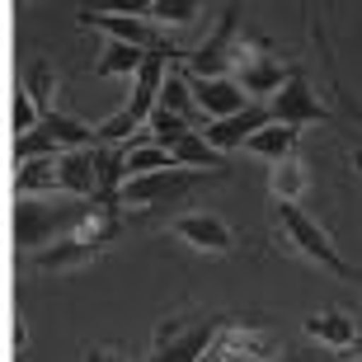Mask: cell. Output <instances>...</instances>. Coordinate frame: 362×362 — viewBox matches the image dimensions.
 <instances>
[{"mask_svg": "<svg viewBox=\"0 0 362 362\" xmlns=\"http://www.w3.org/2000/svg\"><path fill=\"white\" fill-rule=\"evenodd\" d=\"M235 62H240V10L226 5L216 33L202 42L193 57H188V76H193V81H221Z\"/></svg>", "mask_w": 362, "mask_h": 362, "instance_id": "cell-5", "label": "cell"}, {"mask_svg": "<svg viewBox=\"0 0 362 362\" xmlns=\"http://www.w3.org/2000/svg\"><path fill=\"white\" fill-rule=\"evenodd\" d=\"M216 349L226 353L230 362H273L282 358V339L269 334V329H255V325H240V320H226L221 334H216Z\"/></svg>", "mask_w": 362, "mask_h": 362, "instance_id": "cell-9", "label": "cell"}, {"mask_svg": "<svg viewBox=\"0 0 362 362\" xmlns=\"http://www.w3.org/2000/svg\"><path fill=\"white\" fill-rule=\"evenodd\" d=\"M301 329H306L315 344H325V349H353V344H362V334H358V320H353L349 310H315V315H306L301 320Z\"/></svg>", "mask_w": 362, "mask_h": 362, "instance_id": "cell-15", "label": "cell"}, {"mask_svg": "<svg viewBox=\"0 0 362 362\" xmlns=\"http://www.w3.org/2000/svg\"><path fill=\"white\" fill-rule=\"evenodd\" d=\"M146 122H151V132H156V146H165V151L179 146V141H184V136L193 132V127H188V122L179 118V113H170V108H156V113H151Z\"/></svg>", "mask_w": 362, "mask_h": 362, "instance_id": "cell-24", "label": "cell"}, {"mask_svg": "<svg viewBox=\"0 0 362 362\" xmlns=\"http://www.w3.org/2000/svg\"><path fill=\"white\" fill-rule=\"evenodd\" d=\"M235 71H240L245 94H278L282 85L292 81V71L278 66V57L269 52L264 38H240V62H235Z\"/></svg>", "mask_w": 362, "mask_h": 362, "instance_id": "cell-7", "label": "cell"}, {"mask_svg": "<svg viewBox=\"0 0 362 362\" xmlns=\"http://www.w3.org/2000/svg\"><path fill=\"white\" fill-rule=\"evenodd\" d=\"M179 170H207V175H226V156L216 146H207V136L202 132H188L179 146H170Z\"/></svg>", "mask_w": 362, "mask_h": 362, "instance_id": "cell-17", "label": "cell"}, {"mask_svg": "<svg viewBox=\"0 0 362 362\" xmlns=\"http://www.w3.org/2000/svg\"><path fill=\"white\" fill-rule=\"evenodd\" d=\"M24 90L33 94V104H38L42 113H52L57 108V71L47 66V62H33L28 76H24Z\"/></svg>", "mask_w": 362, "mask_h": 362, "instance_id": "cell-23", "label": "cell"}, {"mask_svg": "<svg viewBox=\"0 0 362 362\" xmlns=\"http://www.w3.org/2000/svg\"><path fill=\"white\" fill-rule=\"evenodd\" d=\"M156 108H170V113H179V118H188L193 113V81H188L184 71H165V85H160V104Z\"/></svg>", "mask_w": 362, "mask_h": 362, "instance_id": "cell-21", "label": "cell"}, {"mask_svg": "<svg viewBox=\"0 0 362 362\" xmlns=\"http://www.w3.org/2000/svg\"><path fill=\"white\" fill-rule=\"evenodd\" d=\"M76 24L99 28V33H108V42H127V47H141V52H170V47H175V42H165V38H160V28L151 24L146 14L90 10V5H85V10L76 14Z\"/></svg>", "mask_w": 362, "mask_h": 362, "instance_id": "cell-6", "label": "cell"}, {"mask_svg": "<svg viewBox=\"0 0 362 362\" xmlns=\"http://www.w3.org/2000/svg\"><path fill=\"white\" fill-rule=\"evenodd\" d=\"M202 362H230V358H226V353H221V349L212 344V353H202Z\"/></svg>", "mask_w": 362, "mask_h": 362, "instance_id": "cell-29", "label": "cell"}, {"mask_svg": "<svg viewBox=\"0 0 362 362\" xmlns=\"http://www.w3.org/2000/svg\"><path fill=\"white\" fill-rule=\"evenodd\" d=\"M10 349L28 353V329H24V310H19V306H14V320H10Z\"/></svg>", "mask_w": 362, "mask_h": 362, "instance_id": "cell-28", "label": "cell"}, {"mask_svg": "<svg viewBox=\"0 0 362 362\" xmlns=\"http://www.w3.org/2000/svg\"><path fill=\"white\" fill-rule=\"evenodd\" d=\"M10 122H14V136H28V132H33V127H38V122H42V108L33 104V94H28L24 85L14 90V108H10Z\"/></svg>", "mask_w": 362, "mask_h": 362, "instance_id": "cell-26", "label": "cell"}, {"mask_svg": "<svg viewBox=\"0 0 362 362\" xmlns=\"http://www.w3.org/2000/svg\"><path fill=\"white\" fill-rule=\"evenodd\" d=\"M188 81H193V76H188ZM193 104H198L212 122H221V118L245 113V108H250V94L240 90V81L221 76V81H193Z\"/></svg>", "mask_w": 362, "mask_h": 362, "instance_id": "cell-13", "label": "cell"}, {"mask_svg": "<svg viewBox=\"0 0 362 362\" xmlns=\"http://www.w3.org/2000/svg\"><path fill=\"white\" fill-rule=\"evenodd\" d=\"M278 226H282V240L292 245L301 259H310L315 269L334 273V278H353V264L334 250V240L325 235V226L315 216H306L296 202H278Z\"/></svg>", "mask_w": 362, "mask_h": 362, "instance_id": "cell-3", "label": "cell"}, {"mask_svg": "<svg viewBox=\"0 0 362 362\" xmlns=\"http://www.w3.org/2000/svg\"><path fill=\"white\" fill-rule=\"evenodd\" d=\"M62 193L66 198H81V202H99V165H94V146L85 151H66L62 160Z\"/></svg>", "mask_w": 362, "mask_h": 362, "instance_id": "cell-14", "label": "cell"}, {"mask_svg": "<svg viewBox=\"0 0 362 362\" xmlns=\"http://www.w3.org/2000/svg\"><path fill=\"white\" fill-rule=\"evenodd\" d=\"M104 250H108V245L85 240L81 230H71L66 240H57V245H47L42 255H33V269H38V273H76V269H90Z\"/></svg>", "mask_w": 362, "mask_h": 362, "instance_id": "cell-12", "label": "cell"}, {"mask_svg": "<svg viewBox=\"0 0 362 362\" xmlns=\"http://www.w3.org/2000/svg\"><path fill=\"white\" fill-rule=\"evenodd\" d=\"M269 108H273V122H282V127H306V122H325L329 118V108L315 99V90L306 85L301 71H292V81L273 94Z\"/></svg>", "mask_w": 362, "mask_h": 362, "instance_id": "cell-8", "label": "cell"}, {"mask_svg": "<svg viewBox=\"0 0 362 362\" xmlns=\"http://www.w3.org/2000/svg\"><path fill=\"white\" fill-rule=\"evenodd\" d=\"M193 14H202L198 0H151V5H146L151 24H188Z\"/></svg>", "mask_w": 362, "mask_h": 362, "instance_id": "cell-25", "label": "cell"}, {"mask_svg": "<svg viewBox=\"0 0 362 362\" xmlns=\"http://www.w3.org/2000/svg\"><path fill=\"white\" fill-rule=\"evenodd\" d=\"M269 188L278 202H301V193H306V165H301V156H287V160L273 165Z\"/></svg>", "mask_w": 362, "mask_h": 362, "instance_id": "cell-20", "label": "cell"}, {"mask_svg": "<svg viewBox=\"0 0 362 362\" xmlns=\"http://www.w3.org/2000/svg\"><path fill=\"white\" fill-rule=\"evenodd\" d=\"M202 179H212L207 170H160V175H141V179H127L122 184V207H170V202H179V198H188L193 188L202 184Z\"/></svg>", "mask_w": 362, "mask_h": 362, "instance_id": "cell-4", "label": "cell"}, {"mask_svg": "<svg viewBox=\"0 0 362 362\" xmlns=\"http://www.w3.org/2000/svg\"><path fill=\"white\" fill-rule=\"evenodd\" d=\"M62 193V170L57 160H28L14 170V198H57ZM66 198V193H62Z\"/></svg>", "mask_w": 362, "mask_h": 362, "instance_id": "cell-16", "label": "cell"}, {"mask_svg": "<svg viewBox=\"0 0 362 362\" xmlns=\"http://www.w3.org/2000/svg\"><path fill=\"white\" fill-rule=\"evenodd\" d=\"M296 141H301V127H282V122H269L259 136H250V156H259V160H287V156H296Z\"/></svg>", "mask_w": 362, "mask_h": 362, "instance_id": "cell-19", "label": "cell"}, {"mask_svg": "<svg viewBox=\"0 0 362 362\" xmlns=\"http://www.w3.org/2000/svg\"><path fill=\"white\" fill-rule=\"evenodd\" d=\"M358 362H362V358H358Z\"/></svg>", "mask_w": 362, "mask_h": 362, "instance_id": "cell-32", "label": "cell"}, {"mask_svg": "<svg viewBox=\"0 0 362 362\" xmlns=\"http://www.w3.org/2000/svg\"><path fill=\"white\" fill-rule=\"evenodd\" d=\"M94 202H81V198H14V245L28 250V255H42L47 245L66 240L71 230H81V221L90 216Z\"/></svg>", "mask_w": 362, "mask_h": 362, "instance_id": "cell-1", "label": "cell"}, {"mask_svg": "<svg viewBox=\"0 0 362 362\" xmlns=\"http://www.w3.org/2000/svg\"><path fill=\"white\" fill-rule=\"evenodd\" d=\"M85 362H127V349H122V344H90V349H85Z\"/></svg>", "mask_w": 362, "mask_h": 362, "instance_id": "cell-27", "label": "cell"}, {"mask_svg": "<svg viewBox=\"0 0 362 362\" xmlns=\"http://www.w3.org/2000/svg\"><path fill=\"white\" fill-rule=\"evenodd\" d=\"M170 235L184 240L188 250H202V255H230V250H235V230L212 212H184L175 226H170Z\"/></svg>", "mask_w": 362, "mask_h": 362, "instance_id": "cell-10", "label": "cell"}, {"mask_svg": "<svg viewBox=\"0 0 362 362\" xmlns=\"http://www.w3.org/2000/svg\"><path fill=\"white\" fill-rule=\"evenodd\" d=\"M353 170H358V175H362V151H353Z\"/></svg>", "mask_w": 362, "mask_h": 362, "instance_id": "cell-30", "label": "cell"}, {"mask_svg": "<svg viewBox=\"0 0 362 362\" xmlns=\"http://www.w3.org/2000/svg\"><path fill=\"white\" fill-rule=\"evenodd\" d=\"M358 349H362V344H358Z\"/></svg>", "mask_w": 362, "mask_h": 362, "instance_id": "cell-31", "label": "cell"}, {"mask_svg": "<svg viewBox=\"0 0 362 362\" xmlns=\"http://www.w3.org/2000/svg\"><path fill=\"white\" fill-rule=\"evenodd\" d=\"M160 170H175V156L165 146H127V179L160 175Z\"/></svg>", "mask_w": 362, "mask_h": 362, "instance_id": "cell-22", "label": "cell"}, {"mask_svg": "<svg viewBox=\"0 0 362 362\" xmlns=\"http://www.w3.org/2000/svg\"><path fill=\"white\" fill-rule=\"evenodd\" d=\"M146 57L141 47H127V42H104V52H99V62H94V76L99 81H113V76H141V66H146Z\"/></svg>", "mask_w": 362, "mask_h": 362, "instance_id": "cell-18", "label": "cell"}, {"mask_svg": "<svg viewBox=\"0 0 362 362\" xmlns=\"http://www.w3.org/2000/svg\"><path fill=\"white\" fill-rule=\"evenodd\" d=\"M221 325L226 315H165L156 325L146 362H202V353H212Z\"/></svg>", "mask_w": 362, "mask_h": 362, "instance_id": "cell-2", "label": "cell"}, {"mask_svg": "<svg viewBox=\"0 0 362 362\" xmlns=\"http://www.w3.org/2000/svg\"><path fill=\"white\" fill-rule=\"evenodd\" d=\"M269 122H273V108L269 104H250L245 113H235V118L207 122L202 136H207V146H216L221 156H226V151H235V146H250V136H259Z\"/></svg>", "mask_w": 362, "mask_h": 362, "instance_id": "cell-11", "label": "cell"}]
</instances>
